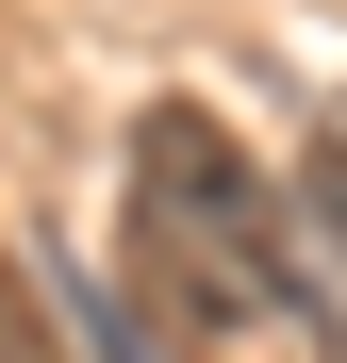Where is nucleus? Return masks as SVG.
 Here are the masks:
<instances>
[{"label":"nucleus","instance_id":"obj_1","mask_svg":"<svg viewBox=\"0 0 347 363\" xmlns=\"http://www.w3.org/2000/svg\"><path fill=\"white\" fill-rule=\"evenodd\" d=\"M116 281L165 297L199 330H314V264H298V199L281 165H248L215 99H149L133 116V231H116Z\"/></svg>","mask_w":347,"mask_h":363},{"label":"nucleus","instance_id":"obj_2","mask_svg":"<svg viewBox=\"0 0 347 363\" xmlns=\"http://www.w3.org/2000/svg\"><path fill=\"white\" fill-rule=\"evenodd\" d=\"M0 363H67V314L33 297V264H17V231H0Z\"/></svg>","mask_w":347,"mask_h":363},{"label":"nucleus","instance_id":"obj_3","mask_svg":"<svg viewBox=\"0 0 347 363\" xmlns=\"http://www.w3.org/2000/svg\"><path fill=\"white\" fill-rule=\"evenodd\" d=\"M281 199H298V215L331 231V264H347V133H314V149H298V182H281Z\"/></svg>","mask_w":347,"mask_h":363}]
</instances>
